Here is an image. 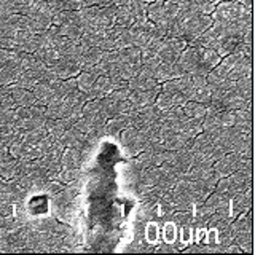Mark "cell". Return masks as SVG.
Listing matches in <instances>:
<instances>
[{
    "label": "cell",
    "instance_id": "1",
    "mask_svg": "<svg viewBox=\"0 0 255 255\" xmlns=\"http://www.w3.org/2000/svg\"><path fill=\"white\" fill-rule=\"evenodd\" d=\"M249 11H252V8H247L236 0H222L215 5L211 18L212 22H235Z\"/></svg>",
    "mask_w": 255,
    "mask_h": 255
},
{
    "label": "cell",
    "instance_id": "2",
    "mask_svg": "<svg viewBox=\"0 0 255 255\" xmlns=\"http://www.w3.org/2000/svg\"><path fill=\"white\" fill-rule=\"evenodd\" d=\"M147 137L143 135V132L139 128H126L122 132H120V142H122V147L125 150V153L131 158H135L140 151L145 148Z\"/></svg>",
    "mask_w": 255,
    "mask_h": 255
},
{
    "label": "cell",
    "instance_id": "3",
    "mask_svg": "<svg viewBox=\"0 0 255 255\" xmlns=\"http://www.w3.org/2000/svg\"><path fill=\"white\" fill-rule=\"evenodd\" d=\"M211 26H212L211 14H201V16H195V18H190L185 21H180V37L185 38L188 43L190 40L198 38Z\"/></svg>",
    "mask_w": 255,
    "mask_h": 255
},
{
    "label": "cell",
    "instance_id": "4",
    "mask_svg": "<svg viewBox=\"0 0 255 255\" xmlns=\"http://www.w3.org/2000/svg\"><path fill=\"white\" fill-rule=\"evenodd\" d=\"M220 59L222 58L219 56V53L215 50H212V48L196 46V66H195V70L191 72V74L207 75L220 62Z\"/></svg>",
    "mask_w": 255,
    "mask_h": 255
},
{
    "label": "cell",
    "instance_id": "5",
    "mask_svg": "<svg viewBox=\"0 0 255 255\" xmlns=\"http://www.w3.org/2000/svg\"><path fill=\"white\" fill-rule=\"evenodd\" d=\"M128 82L125 80L118 78V77H109V75H99L96 78V82L91 88V91L88 93V99H101V98H106V96L114 91L115 88L120 86H126Z\"/></svg>",
    "mask_w": 255,
    "mask_h": 255
},
{
    "label": "cell",
    "instance_id": "6",
    "mask_svg": "<svg viewBox=\"0 0 255 255\" xmlns=\"http://www.w3.org/2000/svg\"><path fill=\"white\" fill-rule=\"evenodd\" d=\"M187 46V40L182 37H169L163 38L161 46H159L156 58L164 62V61H177L182 50Z\"/></svg>",
    "mask_w": 255,
    "mask_h": 255
},
{
    "label": "cell",
    "instance_id": "7",
    "mask_svg": "<svg viewBox=\"0 0 255 255\" xmlns=\"http://www.w3.org/2000/svg\"><path fill=\"white\" fill-rule=\"evenodd\" d=\"M48 67H50L61 80L77 77L80 72H82V67H80L78 59L69 58V56H59V58L56 61H53Z\"/></svg>",
    "mask_w": 255,
    "mask_h": 255
},
{
    "label": "cell",
    "instance_id": "8",
    "mask_svg": "<svg viewBox=\"0 0 255 255\" xmlns=\"http://www.w3.org/2000/svg\"><path fill=\"white\" fill-rule=\"evenodd\" d=\"M252 209V187H247L230 198V214L231 220L238 217L239 214H244Z\"/></svg>",
    "mask_w": 255,
    "mask_h": 255
},
{
    "label": "cell",
    "instance_id": "9",
    "mask_svg": "<svg viewBox=\"0 0 255 255\" xmlns=\"http://www.w3.org/2000/svg\"><path fill=\"white\" fill-rule=\"evenodd\" d=\"M135 112H129V114H122L114 118H109L106 125H104V132L109 135L120 134L126 128H135Z\"/></svg>",
    "mask_w": 255,
    "mask_h": 255
},
{
    "label": "cell",
    "instance_id": "10",
    "mask_svg": "<svg viewBox=\"0 0 255 255\" xmlns=\"http://www.w3.org/2000/svg\"><path fill=\"white\" fill-rule=\"evenodd\" d=\"M243 156L236 153V151H228V153L223 155L219 161L214 163V169L219 172L220 177H225V175H230L231 172H235L239 164L243 161Z\"/></svg>",
    "mask_w": 255,
    "mask_h": 255
},
{
    "label": "cell",
    "instance_id": "11",
    "mask_svg": "<svg viewBox=\"0 0 255 255\" xmlns=\"http://www.w3.org/2000/svg\"><path fill=\"white\" fill-rule=\"evenodd\" d=\"M161 91V86L159 83L151 88V90H145V91H131L129 96H128V101L132 104L134 110H139V109H143L147 106H151V104L155 102L156 96Z\"/></svg>",
    "mask_w": 255,
    "mask_h": 255
},
{
    "label": "cell",
    "instance_id": "12",
    "mask_svg": "<svg viewBox=\"0 0 255 255\" xmlns=\"http://www.w3.org/2000/svg\"><path fill=\"white\" fill-rule=\"evenodd\" d=\"M183 74L177 61H164L159 62V66L155 72V80L158 83L167 82V80H174Z\"/></svg>",
    "mask_w": 255,
    "mask_h": 255
},
{
    "label": "cell",
    "instance_id": "13",
    "mask_svg": "<svg viewBox=\"0 0 255 255\" xmlns=\"http://www.w3.org/2000/svg\"><path fill=\"white\" fill-rule=\"evenodd\" d=\"M61 142L64 143V147H72V148H80V150H86V135L78 131L75 126L67 128L64 134L61 135Z\"/></svg>",
    "mask_w": 255,
    "mask_h": 255
},
{
    "label": "cell",
    "instance_id": "14",
    "mask_svg": "<svg viewBox=\"0 0 255 255\" xmlns=\"http://www.w3.org/2000/svg\"><path fill=\"white\" fill-rule=\"evenodd\" d=\"M161 114L163 112L159 110L155 104H151V106H147L143 109H139L135 112V128L159 122V120H161Z\"/></svg>",
    "mask_w": 255,
    "mask_h": 255
},
{
    "label": "cell",
    "instance_id": "15",
    "mask_svg": "<svg viewBox=\"0 0 255 255\" xmlns=\"http://www.w3.org/2000/svg\"><path fill=\"white\" fill-rule=\"evenodd\" d=\"M83 150L66 147L61 155V169H78L82 163Z\"/></svg>",
    "mask_w": 255,
    "mask_h": 255
},
{
    "label": "cell",
    "instance_id": "16",
    "mask_svg": "<svg viewBox=\"0 0 255 255\" xmlns=\"http://www.w3.org/2000/svg\"><path fill=\"white\" fill-rule=\"evenodd\" d=\"M115 5H106V6H99L98 16H96V26L99 30H106L110 29L112 26H115Z\"/></svg>",
    "mask_w": 255,
    "mask_h": 255
},
{
    "label": "cell",
    "instance_id": "17",
    "mask_svg": "<svg viewBox=\"0 0 255 255\" xmlns=\"http://www.w3.org/2000/svg\"><path fill=\"white\" fill-rule=\"evenodd\" d=\"M247 75H252V56H243V58L233 66V69L228 72L227 80L236 82V80L247 77Z\"/></svg>",
    "mask_w": 255,
    "mask_h": 255
},
{
    "label": "cell",
    "instance_id": "18",
    "mask_svg": "<svg viewBox=\"0 0 255 255\" xmlns=\"http://www.w3.org/2000/svg\"><path fill=\"white\" fill-rule=\"evenodd\" d=\"M191 140H193V137L183 134L182 131H175L167 135V137L163 140V143H164L166 150H183V148H190Z\"/></svg>",
    "mask_w": 255,
    "mask_h": 255
},
{
    "label": "cell",
    "instance_id": "19",
    "mask_svg": "<svg viewBox=\"0 0 255 255\" xmlns=\"http://www.w3.org/2000/svg\"><path fill=\"white\" fill-rule=\"evenodd\" d=\"M10 96H11L16 107H29V106H34L35 104V98H34V94H32V91L24 90L21 86L11 85Z\"/></svg>",
    "mask_w": 255,
    "mask_h": 255
},
{
    "label": "cell",
    "instance_id": "20",
    "mask_svg": "<svg viewBox=\"0 0 255 255\" xmlns=\"http://www.w3.org/2000/svg\"><path fill=\"white\" fill-rule=\"evenodd\" d=\"M177 62L180 69L183 70V74H191L196 66V46L187 45L177 58Z\"/></svg>",
    "mask_w": 255,
    "mask_h": 255
},
{
    "label": "cell",
    "instance_id": "21",
    "mask_svg": "<svg viewBox=\"0 0 255 255\" xmlns=\"http://www.w3.org/2000/svg\"><path fill=\"white\" fill-rule=\"evenodd\" d=\"M235 129L239 132H252L254 128V115L252 110H246V109H239L235 110Z\"/></svg>",
    "mask_w": 255,
    "mask_h": 255
},
{
    "label": "cell",
    "instance_id": "22",
    "mask_svg": "<svg viewBox=\"0 0 255 255\" xmlns=\"http://www.w3.org/2000/svg\"><path fill=\"white\" fill-rule=\"evenodd\" d=\"M102 50L98 46H90L86 48V50L82 53V56L78 58V62H80V67L82 70H90L91 67H94L96 64H98L102 58Z\"/></svg>",
    "mask_w": 255,
    "mask_h": 255
},
{
    "label": "cell",
    "instance_id": "23",
    "mask_svg": "<svg viewBox=\"0 0 255 255\" xmlns=\"http://www.w3.org/2000/svg\"><path fill=\"white\" fill-rule=\"evenodd\" d=\"M158 85V82L153 77H145V75H135L132 78L128 80V88L131 91H145V90H151Z\"/></svg>",
    "mask_w": 255,
    "mask_h": 255
},
{
    "label": "cell",
    "instance_id": "24",
    "mask_svg": "<svg viewBox=\"0 0 255 255\" xmlns=\"http://www.w3.org/2000/svg\"><path fill=\"white\" fill-rule=\"evenodd\" d=\"M99 75L98 74H94V72L90 69V70H82L80 74L75 77L77 78V88H78V91L80 93H83L88 96V93L91 91V88L96 82V78H98Z\"/></svg>",
    "mask_w": 255,
    "mask_h": 255
},
{
    "label": "cell",
    "instance_id": "25",
    "mask_svg": "<svg viewBox=\"0 0 255 255\" xmlns=\"http://www.w3.org/2000/svg\"><path fill=\"white\" fill-rule=\"evenodd\" d=\"M238 43H239V38L231 37V35H225V37H220L217 42L214 43L212 50H215V51L219 53L220 58H223V56L233 53V50L236 48Z\"/></svg>",
    "mask_w": 255,
    "mask_h": 255
},
{
    "label": "cell",
    "instance_id": "26",
    "mask_svg": "<svg viewBox=\"0 0 255 255\" xmlns=\"http://www.w3.org/2000/svg\"><path fill=\"white\" fill-rule=\"evenodd\" d=\"M177 129L182 131L183 134L190 135V137H195V135H198L199 132H203V120L185 117L183 118V122L179 125Z\"/></svg>",
    "mask_w": 255,
    "mask_h": 255
},
{
    "label": "cell",
    "instance_id": "27",
    "mask_svg": "<svg viewBox=\"0 0 255 255\" xmlns=\"http://www.w3.org/2000/svg\"><path fill=\"white\" fill-rule=\"evenodd\" d=\"M147 18L151 22H161L166 21V10L163 0H155V2L147 3Z\"/></svg>",
    "mask_w": 255,
    "mask_h": 255
},
{
    "label": "cell",
    "instance_id": "28",
    "mask_svg": "<svg viewBox=\"0 0 255 255\" xmlns=\"http://www.w3.org/2000/svg\"><path fill=\"white\" fill-rule=\"evenodd\" d=\"M128 5H129V10L132 13V19H134L132 24H143L148 21L145 2H142V0H129Z\"/></svg>",
    "mask_w": 255,
    "mask_h": 255
},
{
    "label": "cell",
    "instance_id": "29",
    "mask_svg": "<svg viewBox=\"0 0 255 255\" xmlns=\"http://www.w3.org/2000/svg\"><path fill=\"white\" fill-rule=\"evenodd\" d=\"M195 238V228L193 225H185V227H179V233H177V239H175L174 244H177V251H183L185 246L193 243Z\"/></svg>",
    "mask_w": 255,
    "mask_h": 255
},
{
    "label": "cell",
    "instance_id": "30",
    "mask_svg": "<svg viewBox=\"0 0 255 255\" xmlns=\"http://www.w3.org/2000/svg\"><path fill=\"white\" fill-rule=\"evenodd\" d=\"M38 80H40V75L35 74L34 70H24V72H21L18 77H16L13 85L21 86V88H24V90H32Z\"/></svg>",
    "mask_w": 255,
    "mask_h": 255
},
{
    "label": "cell",
    "instance_id": "31",
    "mask_svg": "<svg viewBox=\"0 0 255 255\" xmlns=\"http://www.w3.org/2000/svg\"><path fill=\"white\" fill-rule=\"evenodd\" d=\"M132 13L129 10V5L125 3V5H118L117 10H115V24L117 26H122V27H129L132 26Z\"/></svg>",
    "mask_w": 255,
    "mask_h": 255
},
{
    "label": "cell",
    "instance_id": "32",
    "mask_svg": "<svg viewBox=\"0 0 255 255\" xmlns=\"http://www.w3.org/2000/svg\"><path fill=\"white\" fill-rule=\"evenodd\" d=\"M182 109H183L185 117H188V118L203 120V117L206 115V106L201 102H196V101H187L185 106H183Z\"/></svg>",
    "mask_w": 255,
    "mask_h": 255
},
{
    "label": "cell",
    "instance_id": "33",
    "mask_svg": "<svg viewBox=\"0 0 255 255\" xmlns=\"http://www.w3.org/2000/svg\"><path fill=\"white\" fill-rule=\"evenodd\" d=\"M45 128H46V132L50 135H53L56 139H61V135L69 126L64 122V118H58V120H46Z\"/></svg>",
    "mask_w": 255,
    "mask_h": 255
},
{
    "label": "cell",
    "instance_id": "34",
    "mask_svg": "<svg viewBox=\"0 0 255 255\" xmlns=\"http://www.w3.org/2000/svg\"><path fill=\"white\" fill-rule=\"evenodd\" d=\"M235 88H236V91L241 94L244 99H252V94H254L252 75H247V77H243V78L236 80Z\"/></svg>",
    "mask_w": 255,
    "mask_h": 255
},
{
    "label": "cell",
    "instance_id": "35",
    "mask_svg": "<svg viewBox=\"0 0 255 255\" xmlns=\"http://www.w3.org/2000/svg\"><path fill=\"white\" fill-rule=\"evenodd\" d=\"M230 195L223 193V191H219V190H214L212 193L206 198V201L209 203L215 211L220 209V207H225V206H230Z\"/></svg>",
    "mask_w": 255,
    "mask_h": 255
},
{
    "label": "cell",
    "instance_id": "36",
    "mask_svg": "<svg viewBox=\"0 0 255 255\" xmlns=\"http://www.w3.org/2000/svg\"><path fill=\"white\" fill-rule=\"evenodd\" d=\"M177 233H179V227L175 225V223L171 219L166 220L164 225H163V230H161L163 241L164 243H169V244H174L175 239H177Z\"/></svg>",
    "mask_w": 255,
    "mask_h": 255
},
{
    "label": "cell",
    "instance_id": "37",
    "mask_svg": "<svg viewBox=\"0 0 255 255\" xmlns=\"http://www.w3.org/2000/svg\"><path fill=\"white\" fill-rule=\"evenodd\" d=\"M171 220L177 227L193 225V211H175L171 215Z\"/></svg>",
    "mask_w": 255,
    "mask_h": 255
},
{
    "label": "cell",
    "instance_id": "38",
    "mask_svg": "<svg viewBox=\"0 0 255 255\" xmlns=\"http://www.w3.org/2000/svg\"><path fill=\"white\" fill-rule=\"evenodd\" d=\"M16 158H8L5 159L3 163H0V177H3L6 180H10L14 177V172H16Z\"/></svg>",
    "mask_w": 255,
    "mask_h": 255
},
{
    "label": "cell",
    "instance_id": "39",
    "mask_svg": "<svg viewBox=\"0 0 255 255\" xmlns=\"http://www.w3.org/2000/svg\"><path fill=\"white\" fill-rule=\"evenodd\" d=\"M217 115H219V123L222 128H230L235 125V110L219 109Z\"/></svg>",
    "mask_w": 255,
    "mask_h": 255
},
{
    "label": "cell",
    "instance_id": "40",
    "mask_svg": "<svg viewBox=\"0 0 255 255\" xmlns=\"http://www.w3.org/2000/svg\"><path fill=\"white\" fill-rule=\"evenodd\" d=\"M129 93H131V90L128 88V85L126 86H120V88H115L114 91H110L106 98L107 99H110V101H114V102H120V101H125V99H128V96H129Z\"/></svg>",
    "mask_w": 255,
    "mask_h": 255
},
{
    "label": "cell",
    "instance_id": "41",
    "mask_svg": "<svg viewBox=\"0 0 255 255\" xmlns=\"http://www.w3.org/2000/svg\"><path fill=\"white\" fill-rule=\"evenodd\" d=\"M145 238H147V241L150 244H156L158 243V239H159V228L156 223L153 222H150L147 228H145Z\"/></svg>",
    "mask_w": 255,
    "mask_h": 255
},
{
    "label": "cell",
    "instance_id": "42",
    "mask_svg": "<svg viewBox=\"0 0 255 255\" xmlns=\"http://www.w3.org/2000/svg\"><path fill=\"white\" fill-rule=\"evenodd\" d=\"M156 252H177V247L169 243H163V246L156 247Z\"/></svg>",
    "mask_w": 255,
    "mask_h": 255
},
{
    "label": "cell",
    "instance_id": "43",
    "mask_svg": "<svg viewBox=\"0 0 255 255\" xmlns=\"http://www.w3.org/2000/svg\"><path fill=\"white\" fill-rule=\"evenodd\" d=\"M129 0H109V5H115V6H118V5H125V3H128Z\"/></svg>",
    "mask_w": 255,
    "mask_h": 255
},
{
    "label": "cell",
    "instance_id": "44",
    "mask_svg": "<svg viewBox=\"0 0 255 255\" xmlns=\"http://www.w3.org/2000/svg\"><path fill=\"white\" fill-rule=\"evenodd\" d=\"M142 2H145V3H151V2H155V0H142Z\"/></svg>",
    "mask_w": 255,
    "mask_h": 255
}]
</instances>
